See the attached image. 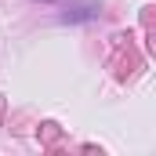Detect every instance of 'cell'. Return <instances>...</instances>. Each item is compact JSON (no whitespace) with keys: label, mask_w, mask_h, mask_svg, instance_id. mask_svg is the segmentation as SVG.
<instances>
[{"label":"cell","mask_w":156,"mask_h":156,"mask_svg":"<svg viewBox=\"0 0 156 156\" xmlns=\"http://www.w3.org/2000/svg\"><path fill=\"white\" fill-rule=\"evenodd\" d=\"M83 18H94V7H91V4H83V7H76L73 15H69V11L62 15V22H83Z\"/></svg>","instance_id":"1"}]
</instances>
